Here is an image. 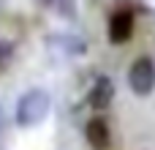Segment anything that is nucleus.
Listing matches in <instances>:
<instances>
[{
  "mask_svg": "<svg viewBox=\"0 0 155 150\" xmlns=\"http://www.w3.org/2000/svg\"><path fill=\"white\" fill-rule=\"evenodd\" d=\"M49 109H52L49 93L41 90V87H33V90L22 93L19 101H16V112H14L16 126H19V128H35V126H41V123L46 120Z\"/></svg>",
  "mask_w": 155,
  "mask_h": 150,
  "instance_id": "obj_1",
  "label": "nucleus"
},
{
  "mask_svg": "<svg viewBox=\"0 0 155 150\" xmlns=\"http://www.w3.org/2000/svg\"><path fill=\"white\" fill-rule=\"evenodd\" d=\"M128 87L136 93V96H150L155 90V60L150 55H142L131 63L128 68Z\"/></svg>",
  "mask_w": 155,
  "mask_h": 150,
  "instance_id": "obj_2",
  "label": "nucleus"
},
{
  "mask_svg": "<svg viewBox=\"0 0 155 150\" xmlns=\"http://www.w3.org/2000/svg\"><path fill=\"white\" fill-rule=\"evenodd\" d=\"M134 25H136V16L131 8H117L112 16H109V25H106V33H109V41L114 46L120 44H128L134 38Z\"/></svg>",
  "mask_w": 155,
  "mask_h": 150,
  "instance_id": "obj_3",
  "label": "nucleus"
},
{
  "mask_svg": "<svg viewBox=\"0 0 155 150\" xmlns=\"http://www.w3.org/2000/svg\"><path fill=\"white\" fill-rule=\"evenodd\" d=\"M112 101H114V82H112V77H106V74L95 77L93 87L87 90V104L93 109H106Z\"/></svg>",
  "mask_w": 155,
  "mask_h": 150,
  "instance_id": "obj_4",
  "label": "nucleus"
},
{
  "mask_svg": "<svg viewBox=\"0 0 155 150\" xmlns=\"http://www.w3.org/2000/svg\"><path fill=\"white\" fill-rule=\"evenodd\" d=\"M84 139L93 150H109L112 145V131H109V123L104 118H93L84 123Z\"/></svg>",
  "mask_w": 155,
  "mask_h": 150,
  "instance_id": "obj_5",
  "label": "nucleus"
},
{
  "mask_svg": "<svg viewBox=\"0 0 155 150\" xmlns=\"http://www.w3.org/2000/svg\"><path fill=\"white\" fill-rule=\"evenodd\" d=\"M52 44H60L63 55H84L87 52V44L76 36H52Z\"/></svg>",
  "mask_w": 155,
  "mask_h": 150,
  "instance_id": "obj_6",
  "label": "nucleus"
},
{
  "mask_svg": "<svg viewBox=\"0 0 155 150\" xmlns=\"http://www.w3.org/2000/svg\"><path fill=\"white\" fill-rule=\"evenodd\" d=\"M38 3H41V5H52L54 0H38Z\"/></svg>",
  "mask_w": 155,
  "mask_h": 150,
  "instance_id": "obj_7",
  "label": "nucleus"
},
{
  "mask_svg": "<svg viewBox=\"0 0 155 150\" xmlns=\"http://www.w3.org/2000/svg\"><path fill=\"white\" fill-rule=\"evenodd\" d=\"M0 60H3V46H0Z\"/></svg>",
  "mask_w": 155,
  "mask_h": 150,
  "instance_id": "obj_8",
  "label": "nucleus"
}]
</instances>
